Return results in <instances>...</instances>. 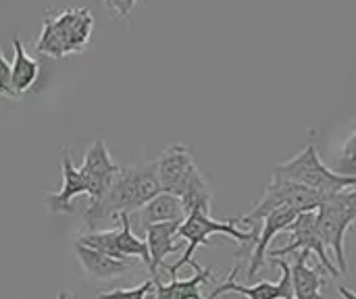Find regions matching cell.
<instances>
[{
  "label": "cell",
  "instance_id": "obj_12",
  "mask_svg": "<svg viewBox=\"0 0 356 299\" xmlns=\"http://www.w3.org/2000/svg\"><path fill=\"white\" fill-rule=\"evenodd\" d=\"M60 166H63V187H60V191L46 196V206L52 214H71L73 198L90 196V185H88L86 177L81 175V171L75 169V164L71 162L67 148H63Z\"/></svg>",
  "mask_w": 356,
  "mask_h": 299
},
{
  "label": "cell",
  "instance_id": "obj_5",
  "mask_svg": "<svg viewBox=\"0 0 356 299\" xmlns=\"http://www.w3.org/2000/svg\"><path fill=\"white\" fill-rule=\"evenodd\" d=\"M315 214H317V227L321 239L327 252L336 256V266L344 275L348 271L346 233L356 223V189H346L327 196V200L319 206Z\"/></svg>",
  "mask_w": 356,
  "mask_h": 299
},
{
  "label": "cell",
  "instance_id": "obj_2",
  "mask_svg": "<svg viewBox=\"0 0 356 299\" xmlns=\"http://www.w3.org/2000/svg\"><path fill=\"white\" fill-rule=\"evenodd\" d=\"M238 225H242V216H232L227 221H215L207 212H198V210L196 212H190L186 216V221L179 225V231H177V239H186L188 246L184 250V256L175 264L167 266L169 275L173 279H177V273L186 264H190L194 260V252L198 250V246L209 244V239L213 235H227V237H232L242 248L236 254V260H246V258L250 260L261 227L259 225H250L248 229H238Z\"/></svg>",
  "mask_w": 356,
  "mask_h": 299
},
{
  "label": "cell",
  "instance_id": "obj_18",
  "mask_svg": "<svg viewBox=\"0 0 356 299\" xmlns=\"http://www.w3.org/2000/svg\"><path fill=\"white\" fill-rule=\"evenodd\" d=\"M307 252H298L294 260L290 262L292 268V287H294V299H323L321 289L325 287L323 268L309 266Z\"/></svg>",
  "mask_w": 356,
  "mask_h": 299
},
{
  "label": "cell",
  "instance_id": "obj_24",
  "mask_svg": "<svg viewBox=\"0 0 356 299\" xmlns=\"http://www.w3.org/2000/svg\"><path fill=\"white\" fill-rule=\"evenodd\" d=\"M338 293H340V298L342 299H356V293L355 291H350L348 287H340Z\"/></svg>",
  "mask_w": 356,
  "mask_h": 299
},
{
  "label": "cell",
  "instance_id": "obj_8",
  "mask_svg": "<svg viewBox=\"0 0 356 299\" xmlns=\"http://www.w3.org/2000/svg\"><path fill=\"white\" fill-rule=\"evenodd\" d=\"M286 233H292V241L288 246L269 250L267 256L271 260L290 256V254H298V252H307V254H315L321 262V268L325 273H330L332 277H340L342 273L338 271V266L334 264V260L330 258V252L321 239L319 227H317V214L315 212H305L300 214L288 229Z\"/></svg>",
  "mask_w": 356,
  "mask_h": 299
},
{
  "label": "cell",
  "instance_id": "obj_22",
  "mask_svg": "<svg viewBox=\"0 0 356 299\" xmlns=\"http://www.w3.org/2000/svg\"><path fill=\"white\" fill-rule=\"evenodd\" d=\"M0 94L2 96H8V98H17L15 92H13V87H10V65L4 58L2 50H0Z\"/></svg>",
  "mask_w": 356,
  "mask_h": 299
},
{
  "label": "cell",
  "instance_id": "obj_20",
  "mask_svg": "<svg viewBox=\"0 0 356 299\" xmlns=\"http://www.w3.org/2000/svg\"><path fill=\"white\" fill-rule=\"evenodd\" d=\"M154 291V279L144 281L140 287L131 289H113L108 293H98V299H150V293Z\"/></svg>",
  "mask_w": 356,
  "mask_h": 299
},
{
  "label": "cell",
  "instance_id": "obj_15",
  "mask_svg": "<svg viewBox=\"0 0 356 299\" xmlns=\"http://www.w3.org/2000/svg\"><path fill=\"white\" fill-rule=\"evenodd\" d=\"M181 223H163V225H154L150 227L144 235H146V246H148V254H150V275L152 279L159 277V268L163 266L165 258L179 252L181 246L175 241L177 239V231H179Z\"/></svg>",
  "mask_w": 356,
  "mask_h": 299
},
{
  "label": "cell",
  "instance_id": "obj_4",
  "mask_svg": "<svg viewBox=\"0 0 356 299\" xmlns=\"http://www.w3.org/2000/svg\"><path fill=\"white\" fill-rule=\"evenodd\" d=\"M271 177L305 185L325 196H334L346 189H356V175L336 173L330 166H325L319 158L315 144H309L294 158L277 164Z\"/></svg>",
  "mask_w": 356,
  "mask_h": 299
},
{
  "label": "cell",
  "instance_id": "obj_14",
  "mask_svg": "<svg viewBox=\"0 0 356 299\" xmlns=\"http://www.w3.org/2000/svg\"><path fill=\"white\" fill-rule=\"evenodd\" d=\"M186 210L177 196L173 194H159L154 200H150L144 208H140L134 214V225L140 233H146L154 225L163 223H184Z\"/></svg>",
  "mask_w": 356,
  "mask_h": 299
},
{
  "label": "cell",
  "instance_id": "obj_23",
  "mask_svg": "<svg viewBox=\"0 0 356 299\" xmlns=\"http://www.w3.org/2000/svg\"><path fill=\"white\" fill-rule=\"evenodd\" d=\"M106 8H113V10H117L121 17H127V12L136 6V2H106L104 4Z\"/></svg>",
  "mask_w": 356,
  "mask_h": 299
},
{
  "label": "cell",
  "instance_id": "obj_13",
  "mask_svg": "<svg viewBox=\"0 0 356 299\" xmlns=\"http://www.w3.org/2000/svg\"><path fill=\"white\" fill-rule=\"evenodd\" d=\"M298 216H300V212H296L292 208H280V210H273V212H269V214H265L261 219V231H259L252 256L248 260V279L250 281L261 271V266H263V262L267 258V252H269V244L273 241V237L280 231H286Z\"/></svg>",
  "mask_w": 356,
  "mask_h": 299
},
{
  "label": "cell",
  "instance_id": "obj_11",
  "mask_svg": "<svg viewBox=\"0 0 356 299\" xmlns=\"http://www.w3.org/2000/svg\"><path fill=\"white\" fill-rule=\"evenodd\" d=\"M277 262L280 271H282V279L277 283L271 281H261L254 285H240L236 281V277H227L221 285H217L209 299H217L223 293H240L246 299H294V287H292V268L288 260H273Z\"/></svg>",
  "mask_w": 356,
  "mask_h": 299
},
{
  "label": "cell",
  "instance_id": "obj_1",
  "mask_svg": "<svg viewBox=\"0 0 356 299\" xmlns=\"http://www.w3.org/2000/svg\"><path fill=\"white\" fill-rule=\"evenodd\" d=\"M163 194L156 160L123 166L111 189L100 200H90L83 208L81 219L88 229H96L102 221H119L121 214H136L150 200Z\"/></svg>",
  "mask_w": 356,
  "mask_h": 299
},
{
  "label": "cell",
  "instance_id": "obj_21",
  "mask_svg": "<svg viewBox=\"0 0 356 299\" xmlns=\"http://www.w3.org/2000/svg\"><path fill=\"white\" fill-rule=\"evenodd\" d=\"M340 164L344 171H353L356 169V125L353 133L348 135V139L342 146V154H340Z\"/></svg>",
  "mask_w": 356,
  "mask_h": 299
},
{
  "label": "cell",
  "instance_id": "obj_7",
  "mask_svg": "<svg viewBox=\"0 0 356 299\" xmlns=\"http://www.w3.org/2000/svg\"><path fill=\"white\" fill-rule=\"evenodd\" d=\"M121 229H113V231H92L88 235H81L77 239V244L96 250L100 254L113 256L117 260H131L138 258L142 260L146 266H150V254H148V246L144 239H140L134 229H131V216L129 214H121L119 216Z\"/></svg>",
  "mask_w": 356,
  "mask_h": 299
},
{
  "label": "cell",
  "instance_id": "obj_17",
  "mask_svg": "<svg viewBox=\"0 0 356 299\" xmlns=\"http://www.w3.org/2000/svg\"><path fill=\"white\" fill-rule=\"evenodd\" d=\"M194 268V277L190 279H173L169 285H163L159 281V277L154 279V291L150 293V299H207L202 298L200 287L207 285L213 279V271L211 268H202L198 262H190Z\"/></svg>",
  "mask_w": 356,
  "mask_h": 299
},
{
  "label": "cell",
  "instance_id": "obj_10",
  "mask_svg": "<svg viewBox=\"0 0 356 299\" xmlns=\"http://www.w3.org/2000/svg\"><path fill=\"white\" fill-rule=\"evenodd\" d=\"M121 169L123 166H119L113 160L106 144L102 139H94L88 146L83 160H81V169H79L90 185V200H100L111 189Z\"/></svg>",
  "mask_w": 356,
  "mask_h": 299
},
{
  "label": "cell",
  "instance_id": "obj_6",
  "mask_svg": "<svg viewBox=\"0 0 356 299\" xmlns=\"http://www.w3.org/2000/svg\"><path fill=\"white\" fill-rule=\"evenodd\" d=\"M327 200L325 194H319L315 189H309L305 185L292 183V181H284V179H275L271 177L269 187L265 189L263 198L259 200V204L252 208V212L242 216V225H259L261 219L273 210L280 208H292L300 214L305 212H317L319 206Z\"/></svg>",
  "mask_w": 356,
  "mask_h": 299
},
{
  "label": "cell",
  "instance_id": "obj_19",
  "mask_svg": "<svg viewBox=\"0 0 356 299\" xmlns=\"http://www.w3.org/2000/svg\"><path fill=\"white\" fill-rule=\"evenodd\" d=\"M13 48H15V60L10 65V87H13L15 96H21L27 89H31V85L35 83L40 65H38V60L27 56L25 46L19 37L13 40Z\"/></svg>",
  "mask_w": 356,
  "mask_h": 299
},
{
  "label": "cell",
  "instance_id": "obj_25",
  "mask_svg": "<svg viewBox=\"0 0 356 299\" xmlns=\"http://www.w3.org/2000/svg\"><path fill=\"white\" fill-rule=\"evenodd\" d=\"M56 299H71V296H69V293H65V291H63V293H58V298Z\"/></svg>",
  "mask_w": 356,
  "mask_h": 299
},
{
  "label": "cell",
  "instance_id": "obj_16",
  "mask_svg": "<svg viewBox=\"0 0 356 299\" xmlns=\"http://www.w3.org/2000/svg\"><path fill=\"white\" fill-rule=\"evenodd\" d=\"M75 256L81 264V268L96 281H111L121 275H125L134 264L131 260H117L113 256L100 254L96 250H90L75 241Z\"/></svg>",
  "mask_w": 356,
  "mask_h": 299
},
{
  "label": "cell",
  "instance_id": "obj_3",
  "mask_svg": "<svg viewBox=\"0 0 356 299\" xmlns=\"http://www.w3.org/2000/svg\"><path fill=\"white\" fill-rule=\"evenodd\" d=\"M94 17L90 8H65L56 17H46L42 33L35 42L38 54L63 58L67 54L83 52L90 44Z\"/></svg>",
  "mask_w": 356,
  "mask_h": 299
},
{
  "label": "cell",
  "instance_id": "obj_9",
  "mask_svg": "<svg viewBox=\"0 0 356 299\" xmlns=\"http://www.w3.org/2000/svg\"><path fill=\"white\" fill-rule=\"evenodd\" d=\"M156 171H159V181H161L163 191L179 198L200 169L196 166L194 156L188 146L173 144L165 148L163 154L156 158Z\"/></svg>",
  "mask_w": 356,
  "mask_h": 299
}]
</instances>
